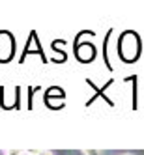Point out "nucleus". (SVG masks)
Wrapping results in <instances>:
<instances>
[{"label":"nucleus","instance_id":"f257e3e1","mask_svg":"<svg viewBox=\"0 0 144 155\" xmlns=\"http://www.w3.org/2000/svg\"><path fill=\"white\" fill-rule=\"evenodd\" d=\"M32 155H52L51 151H36V153H32Z\"/></svg>","mask_w":144,"mask_h":155}]
</instances>
